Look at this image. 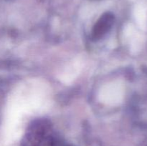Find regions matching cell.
Here are the masks:
<instances>
[{
    "instance_id": "obj_1",
    "label": "cell",
    "mask_w": 147,
    "mask_h": 146,
    "mask_svg": "<svg viewBox=\"0 0 147 146\" xmlns=\"http://www.w3.org/2000/svg\"><path fill=\"white\" fill-rule=\"evenodd\" d=\"M30 131L24 137L22 146H57V141L47 131Z\"/></svg>"
}]
</instances>
